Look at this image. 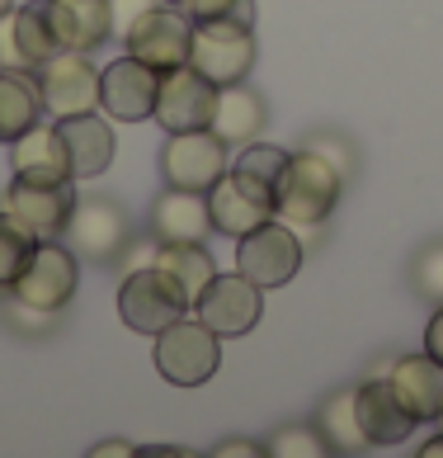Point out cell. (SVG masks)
<instances>
[{"label": "cell", "mask_w": 443, "mask_h": 458, "mask_svg": "<svg viewBox=\"0 0 443 458\" xmlns=\"http://www.w3.org/2000/svg\"><path fill=\"white\" fill-rule=\"evenodd\" d=\"M194 312L203 327H213L217 335H246L260 327L264 317V288L250 284L241 269L236 275H217L208 288H203V298L194 302Z\"/></svg>", "instance_id": "10"}, {"label": "cell", "mask_w": 443, "mask_h": 458, "mask_svg": "<svg viewBox=\"0 0 443 458\" xmlns=\"http://www.w3.org/2000/svg\"><path fill=\"white\" fill-rule=\"evenodd\" d=\"M170 5L189 10V20H222V14H227V20H231L236 0H170Z\"/></svg>", "instance_id": "32"}, {"label": "cell", "mask_w": 443, "mask_h": 458, "mask_svg": "<svg viewBox=\"0 0 443 458\" xmlns=\"http://www.w3.org/2000/svg\"><path fill=\"white\" fill-rule=\"evenodd\" d=\"M354 411H359V426L368 435V445H378V449L401 445V439L415 435V426H420V420L405 411V402L397 397V387L387 383V373L382 378H368L364 387H354Z\"/></svg>", "instance_id": "15"}, {"label": "cell", "mask_w": 443, "mask_h": 458, "mask_svg": "<svg viewBox=\"0 0 443 458\" xmlns=\"http://www.w3.org/2000/svg\"><path fill=\"white\" fill-rule=\"evenodd\" d=\"M264 454H274V458H326L330 445H326V435H321V430L288 426V430H279L274 439H269Z\"/></svg>", "instance_id": "29"}, {"label": "cell", "mask_w": 443, "mask_h": 458, "mask_svg": "<svg viewBox=\"0 0 443 458\" xmlns=\"http://www.w3.org/2000/svg\"><path fill=\"white\" fill-rule=\"evenodd\" d=\"M213 458H260L264 445H255V439H222V445L208 449Z\"/></svg>", "instance_id": "33"}, {"label": "cell", "mask_w": 443, "mask_h": 458, "mask_svg": "<svg viewBox=\"0 0 443 458\" xmlns=\"http://www.w3.org/2000/svg\"><path fill=\"white\" fill-rule=\"evenodd\" d=\"M156 0H109V38H128V29L142 20V10H151Z\"/></svg>", "instance_id": "31"}, {"label": "cell", "mask_w": 443, "mask_h": 458, "mask_svg": "<svg viewBox=\"0 0 443 458\" xmlns=\"http://www.w3.org/2000/svg\"><path fill=\"white\" fill-rule=\"evenodd\" d=\"M10 165H14V180H29V184H66V180H76L57 123H43V118L10 142Z\"/></svg>", "instance_id": "14"}, {"label": "cell", "mask_w": 443, "mask_h": 458, "mask_svg": "<svg viewBox=\"0 0 443 458\" xmlns=\"http://www.w3.org/2000/svg\"><path fill=\"white\" fill-rule=\"evenodd\" d=\"M439 420H443V416H439Z\"/></svg>", "instance_id": "39"}, {"label": "cell", "mask_w": 443, "mask_h": 458, "mask_svg": "<svg viewBox=\"0 0 443 458\" xmlns=\"http://www.w3.org/2000/svg\"><path fill=\"white\" fill-rule=\"evenodd\" d=\"M208 213H213V227H217L222 236H236V242H241L246 232H255L260 223H269V217H274V203L260 199L255 190H246V184L227 171V175H222L213 190H208Z\"/></svg>", "instance_id": "21"}, {"label": "cell", "mask_w": 443, "mask_h": 458, "mask_svg": "<svg viewBox=\"0 0 443 458\" xmlns=\"http://www.w3.org/2000/svg\"><path fill=\"white\" fill-rule=\"evenodd\" d=\"M335 203H339V165L312 147L293 151L274 194V217H283L288 227H321L335 213Z\"/></svg>", "instance_id": "1"}, {"label": "cell", "mask_w": 443, "mask_h": 458, "mask_svg": "<svg viewBox=\"0 0 443 458\" xmlns=\"http://www.w3.org/2000/svg\"><path fill=\"white\" fill-rule=\"evenodd\" d=\"M236 269L260 284V288H283L293 284V275L302 269V242L297 232L283 223V217H269L260 223L255 232L241 236V246H236Z\"/></svg>", "instance_id": "6"}, {"label": "cell", "mask_w": 443, "mask_h": 458, "mask_svg": "<svg viewBox=\"0 0 443 458\" xmlns=\"http://www.w3.org/2000/svg\"><path fill=\"white\" fill-rule=\"evenodd\" d=\"M222 335L213 327H203V321H189L184 312L180 321H170V327L156 335V369L165 383L175 387H198L208 383L217 364H222Z\"/></svg>", "instance_id": "3"}, {"label": "cell", "mask_w": 443, "mask_h": 458, "mask_svg": "<svg viewBox=\"0 0 443 458\" xmlns=\"http://www.w3.org/2000/svg\"><path fill=\"white\" fill-rule=\"evenodd\" d=\"M424 354H434V360L443 364V308L434 312L430 327H424Z\"/></svg>", "instance_id": "35"}, {"label": "cell", "mask_w": 443, "mask_h": 458, "mask_svg": "<svg viewBox=\"0 0 443 458\" xmlns=\"http://www.w3.org/2000/svg\"><path fill=\"white\" fill-rule=\"evenodd\" d=\"M62 53H95L109 38V0H43Z\"/></svg>", "instance_id": "20"}, {"label": "cell", "mask_w": 443, "mask_h": 458, "mask_svg": "<svg viewBox=\"0 0 443 458\" xmlns=\"http://www.w3.org/2000/svg\"><path fill=\"white\" fill-rule=\"evenodd\" d=\"M213 105H217V86L208 76H198L189 62H180L170 72H161V90H156L151 118L165 132H194V128L213 123Z\"/></svg>", "instance_id": "9"}, {"label": "cell", "mask_w": 443, "mask_h": 458, "mask_svg": "<svg viewBox=\"0 0 443 458\" xmlns=\"http://www.w3.org/2000/svg\"><path fill=\"white\" fill-rule=\"evenodd\" d=\"M62 236H66V246L85 260H99V265L118 260L123 246H128V213L109 199H85V203L71 208Z\"/></svg>", "instance_id": "12"}, {"label": "cell", "mask_w": 443, "mask_h": 458, "mask_svg": "<svg viewBox=\"0 0 443 458\" xmlns=\"http://www.w3.org/2000/svg\"><path fill=\"white\" fill-rule=\"evenodd\" d=\"M161 269V275L175 279V288L184 293V302H194L203 298V288H208L217 279V265L213 256L203 250V242H170V246H156V260H151Z\"/></svg>", "instance_id": "23"}, {"label": "cell", "mask_w": 443, "mask_h": 458, "mask_svg": "<svg viewBox=\"0 0 443 458\" xmlns=\"http://www.w3.org/2000/svg\"><path fill=\"white\" fill-rule=\"evenodd\" d=\"M222 142H250L264 128V105L260 95L246 86H222L217 105H213V123H208Z\"/></svg>", "instance_id": "25"}, {"label": "cell", "mask_w": 443, "mask_h": 458, "mask_svg": "<svg viewBox=\"0 0 443 458\" xmlns=\"http://www.w3.org/2000/svg\"><path fill=\"white\" fill-rule=\"evenodd\" d=\"M14 10V0H0V14H10Z\"/></svg>", "instance_id": "38"}, {"label": "cell", "mask_w": 443, "mask_h": 458, "mask_svg": "<svg viewBox=\"0 0 443 458\" xmlns=\"http://www.w3.org/2000/svg\"><path fill=\"white\" fill-rule=\"evenodd\" d=\"M132 454H142V449L128 445V439H99V445L90 449V458H132Z\"/></svg>", "instance_id": "34"}, {"label": "cell", "mask_w": 443, "mask_h": 458, "mask_svg": "<svg viewBox=\"0 0 443 458\" xmlns=\"http://www.w3.org/2000/svg\"><path fill=\"white\" fill-rule=\"evenodd\" d=\"M387 383L397 387V397L405 402V411L415 420H439L443 416V364L434 354H405L391 364Z\"/></svg>", "instance_id": "19"}, {"label": "cell", "mask_w": 443, "mask_h": 458, "mask_svg": "<svg viewBox=\"0 0 443 458\" xmlns=\"http://www.w3.org/2000/svg\"><path fill=\"white\" fill-rule=\"evenodd\" d=\"M288 157L293 151H283V147H246L241 151V161L231 165V175L246 184V190H255L260 199H269L274 203V194H279V180H283V171H288Z\"/></svg>", "instance_id": "26"}, {"label": "cell", "mask_w": 443, "mask_h": 458, "mask_svg": "<svg viewBox=\"0 0 443 458\" xmlns=\"http://www.w3.org/2000/svg\"><path fill=\"white\" fill-rule=\"evenodd\" d=\"M189 312V302L175 288V279L161 275L156 265H142V269H128L123 288H118V317L128 321L138 335H161L170 321H180Z\"/></svg>", "instance_id": "5"}, {"label": "cell", "mask_w": 443, "mask_h": 458, "mask_svg": "<svg viewBox=\"0 0 443 458\" xmlns=\"http://www.w3.org/2000/svg\"><path fill=\"white\" fill-rule=\"evenodd\" d=\"M411 279H415V288H420L424 298L443 308V246L420 250V260H415V269H411Z\"/></svg>", "instance_id": "30"}, {"label": "cell", "mask_w": 443, "mask_h": 458, "mask_svg": "<svg viewBox=\"0 0 443 458\" xmlns=\"http://www.w3.org/2000/svg\"><path fill=\"white\" fill-rule=\"evenodd\" d=\"M57 132H62V142H66V157H71V175L76 180H95V175L109 171L118 142H113V128L95 109L90 114L57 118Z\"/></svg>", "instance_id": "18"}, {"label": "cell", "mask_w": 443, "mask_h": 458, "mask_svg": "<svg viewBox=\"0 0 443 458\" xmlns=\"http://www.w3.org/2000/svg\"><path fill=\"white\" fill-rule=\"evenodd\" d=\"M156 90H161V72L138 57H118L99 72V109L118 123H138L151 118L156 109Z\"/></svg>", "instance_id": "13"}, {"label": "cell", "mask_w": 443, "mask_h": 458, "mask_svg": "<svg viewBox=\"0 0 443 458\" xmlns=\"http://www.w3.org/2000/svg\"><path fill=\"white\" fill-rule=\"evenodd\" d=\"M5 213H14L24 227H33L47 242V236H62L66 217L76 208V194H71V180L66 184H29V180H10L5 190Z\"/></svg>", "instance_id": "16"}, {"label": "cell", "mask_w": 443, "mask_h": 458, "mask_svg": "<svg viewBox=\"0 0 443 458\" xmlns=\"http://www.w3.org/2000/svg\"><path fill=\"white\" fill-rule=\"evenodd\" d=\"M47 109L38 76L29 66H0V142H14L20 132H29Z\"/></svg>", "instance_id": "22"}, {"label": "cell", "mask_w": 443, "mask_h": 458, "mask_svg": "<svg viewBox=\"0 0 443 458\" xmlns=\"http://www.w3.org/2000/svg\"><path fill=\"white\" fill-rule=\"evenodd\" d=\"M213 232V213H208V194L198 190H175L165 184V194L151 203V236L161 246L170 242H203Z\"/></svg>", "instance_id": "17"}, {"label": "cell", "mask_w": 443, "mask_h": 458, "mask_svg": "<svg viewBox=\"0 0 443 458\" xmlns=\"http://www.w3.org/2000/svg\"><path fill=\"white\" fill-rule=\"evenodd\" d=\"M10 33H14V53H20V66L38 72L47 57L62 53L57 33H53V20H47V5L43 0H29V5L10 10Z\"/></svg>", "instance_id": "24"}, {"label": "cell", "mask_w": 443, "mask_h": 458, "mask_svg": "<svg viewBox=\"0 0 443 458\" xmlns=\"http://www.w3.org/2000/svg\"><path fill=\"white\" fill-rule=\"evenodd\" d=\"M189 66L213 86H241L255 66V29L236 20H194L189 29Z\"/></svg>", "instance_id": "2"}, {"label": "cell", "mask_w": 443, "mask_h": 458, "mask_svg": "<svg viewBox=\"0 0 443 458\" xmlns=\"http://www.w3.org/2000/svg\"><path fill=\"white\" fill-rule=\"evenodd\" d=\"M161 175L175 190H198L208 194L213 184L227 175V142L213 128H194V132H170V142L161 151Z\"/></svg>", "instance_id": "7"}, {"label": "cell", "mask_w": 443, "mask_h": 458, "mask_svg": "<svg viewBox=\"0 0 443 458\" xmlns=\"http://www.w3.org/2000/svg\"><path fill=\"white\" fill-rule=\"evenodd\" d=\"M33 76H38V90H43V109L53 118L99 109V72L85 53H57Z\"/></svg>", "instance_id": "11"}, {"label": "cell", "mask_w": 443, "mask_h": 458, "mask_svg": "<svg viewBox=\"0 0 443 458\" xmlns=\"http://www.w3.org/2000/svg\"><path fill=\"white\" fill-rule=\"evenodd\" d=\"M321 435H326V445L339 449V454L368 449V435L359 426V411H354V393H339L335 402H326V411H321Z\"/></svg>", "instance_id": "28"}, {"label": "cell", "mask_w": 443, "mask_h": 458, "mask_svg": "<svg viewBox=\"0 0 443 458\" xmlns=\"http://www.w3.org/2000/svg\"><path fill=\"white\" fill-rule=\"evenodd\" d=\"M76 284H80V265H76V250L66 242H38V250L29 256V265L20 269L10 298L29 302V308H43V312H62L66 302L76 298Z\"/></svg>", "instance_id": "4"}, {"label": "cell", "mask_w": 443, "mask_h": 458, "mask_svg": "<svg viewBox=\"0 0 443 458\" xmlns=\"http://www.w3.org/2000/svg\"><path fill=\"white\" fill-rule=\"evenodd\" d=\"M142 454H151V458H189L194 449H184V445H151V449H142Z\"/></svg>", "instance_id": "36"}, {"label": "cell", "mask_w": 443, "mask_h": 458, "mask_svg": "<svg viewBox=\"0 0 443 458\" xmlns=\"http://www.w3.org/2000/svg\"><path fill=\"white\" fill-rule=\"evenodd\" d=\"M189 10L170 5V0H156L151 10H142V20L128 29V57H138L156 72H170V66L189 62Z\"/></svg>", "instance_id": "8"}, {"label": "cell", "mask_w": 443, "mask_h": 458, "mask_svg": "<svg viewBox=\"0 0 443 458\" xmlns=\"http://www.w3.org/2000/svg\"><path fill=\"white\" fill-rule=\"evenodd\" d=\"M38 242H43L38 232L24 227L14 213L0 208V293H10V288H14V279H20V269L29 265L33 250H38Z\"/></svg>", "instance_id": "27"}, {"label": "cell", "mask_w": 443, "mask_h": 458, "mask_svg": "<svg viewBox=\"0 0 443 458\" xmlns=\"http://www.w3.org/2000/svg\"><path fill=\"white\" fill-rule=\"evenodd\" d=\"M420 458H443V435H439V439H430V445L420 449Z\"/></svg>", "instance_id": "37"}]
</instances>
